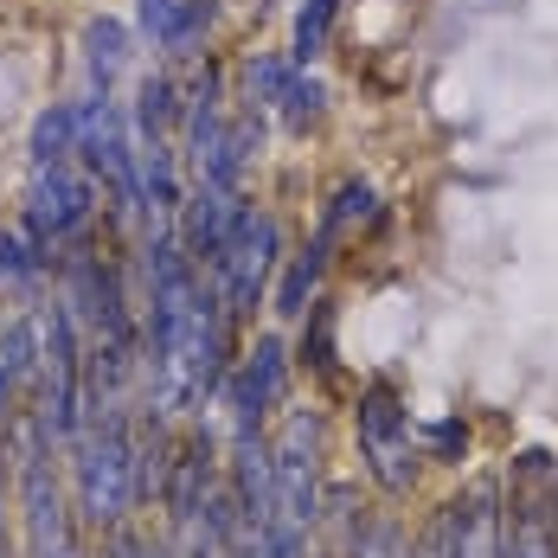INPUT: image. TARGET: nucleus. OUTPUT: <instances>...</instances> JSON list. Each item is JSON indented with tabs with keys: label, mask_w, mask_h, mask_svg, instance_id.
<instances>
[{
	"label": "nucleus",
	"mask_w": 558,
	"mask_h": 558,
	"mask_svg": "<svg viewBox=\"0 0 558 558\" xmlns=\"http://www.w3.org/2000/svg\"><path fill=\"white\" fill-rule=\"evenodd\" d=\"M0 456L13 462V501H20V558H90L84 553V520L71 507L58 449L46 444V430L13 411L0 424Z\"/></svg>",
	"instance_id": "f257e3e1"
},
{
	"label": "nucleus",
	"mask_w": 558,
	"mask_h": 558,
	"mask_svg": "<svg viewBox=\"0 0 558 558\" xmlns=\"http://www.w3.org/2000/svg\"><path fill=\"white\" fill-rule=\"evenodd\" d=\"M129 424L135 411H104L90 417L71 444H64V488H71V507L90 533H110V526H129L135 513V444H129Z\"/></svg>",
	"instance_id": "f03ea898"
},
{
	"label": "nucleus",
	"mask_w": 558,
	"mask_h": 558,
	"mask_svg": "<svg viewBox=\"0 0 558 558\" xmlns=\"http://www.w3.org/2000/svg\"><path fill=\"white\" fill-rule=\"evenodd\" d=\"M322 469H328L322 411H308V404L282 411L277 437H270V488H277V526L270 533H295V539L322 533V488H328Z\"/></svg>",
	"instance_id": "7ed1b4c3"
},
{
	"label": "nucleus",
	"mask_w": 558,
	"mask_h": 558,
	"mask_svg": "<svg viewBox=\"0 0 558 558\" xmlns=\"http://www.w3.org/2000/svg\"><path fill=\"white\" fill-rule=\"evenodd\" d=\"M353 437H360V462H366L373 488L391 495V501H404V495L417 488L424 456H417V424H411V411H404V398H398L391 379H373V386L360 391V404H353Z\"/></svg>",
	"instance_id": "20e7f679"
},
{
	"label": "nucleus",
	"mask_w": 558,
	"mask_h": 558,
	"mask_svg": "<svg viewBox=\"0 0 558 558\" xmlns=\"http://www.w3.org/2000/svg\"><path fill=\"white\" fill-rule=\"evenodd\" d=\"M277 264H282V225L270 219V213H244V225H238L231 244H225V257L206 270V277L219 282L231 322H251V315L264 308Z\"/></svg>",
	"instance_id": "39448f33"
},
{
	"label": "nucleus",
	"mask_w": 558,
	"mask_h": 558,
	"mask_svg": "<svg viewBox=\"0 0 558 558\" xmlns=\"http://www.w3.org/2000/svg\"><path fill=\"white\" fill-rule=\"evenodd\" d=\"M97 180L77 168V161H52V168H33V186H26V231L33 238H46V244H64V238H77V231H90L97 219Z\"/></svg>",
	"instance_id": "423d86ee"
},
{
	"label": "nucleus",
	"mask_w": 558,
	"mask_h": 558,
	"mask_svg": "<svg viewBox=\"0 0 558 558\" xmlns=\"http://www.w3.org/2000/svg\"><path fill=\"white\" fill-rule=\"evenodd\" d=\"M282 386H289V347H282V335H257L225 366V386H219L231 430H264V417L282 404Z\"/></svg>",
	"instance_id": "0eeeda50"
},
{
	"label": "nucleus",
	"mask_w": 558,
	"mask_h": 558,
	"mask_svg": "<svg viewBox=\"0 0 558 558\" xmlns=\"http://www.w3.org/2000/svg\"><path fill=\"white\" fill-rule=\"evenodd\" d=\"M225 482L219 469V444H213V430L206 424H193L168 456V482H161V513H168V539H180L193 520H199V507L206 495Z\"/></svg>",
	"instance_id": "6e6552de"
},
{
	"label": "nucleus",
	"mask_w": 558,
	"mask_h": 558,
	"mask_svg": "<svg viewBox=\"0 0 558 558\" xmlns=\"http://www.w3.org/2000/svg\"><path fill=\"white\" fill-rule=\"evenodd\" d=\"M244 213H251V206H244L238 193L193 180L186 199L173 206V238H180V251H186L199 270H213V264L225 257V244H231V231L244 225Z\"/></svg>",
	"instance_id": "1a4fd4ad"
},
{
	"label": "nucleus",
	"mask_w": 558,
	"mask_h": 558,
	"mask_svg": "<svg viewBox=\"0 0 558 558\" xmlns=\"http://www.w3.org/2000/svg\"><path fill=\"white\" fill-rule=\"evenodd\" d=\"M444 520H449V558H501L507 488L495 475H482L456 501H444Z\"/></svg>",
	"instance_id": "9d476101"
},
{
	"label": "nucleus",
	"mask_w": 558,
	"mask_h": 558,
	"mask_svg": "<svg viewBox=\"0 0 558 558\" xmlns=\"http://www.w3.org/2000/svg\"><path fill=\"white\" fill-rule=\"evenodd\" d=\"M546 475H526L507 501V526H501V558H558V507L546 495Z\"/></svg>",
	"instance_id": "9b49d317"
},
{
	"label": "nucleus",
	"mask_w": 558,
	"mask_h": 558,
	"mask_svg": "<svg viewBox=\"0 0 558 558\" xmlns=\"http://www.w3.org/2000/svg\"><path fill=\"white\" fill-rule=\"evenodd\" d=\"M135 26L168 58H199V39L213 26V0H135Z\"/></svg>",
	"instance_id": "f8f14e48"
},
{
	"label": "nucleus",
	"mask_w": 558,
	"mask_h": 558,
	"mask_svg": "<svg viewBox=\"0 0 558 558\" xmlns=\"http://www.w3.org/2000/svg\"><path fill=\"white\" fill-rule=\"evenodd\" d=\"M52 277V244L33 238L26 225L0 231V302H33Z\"/></svg>",
	"instance_id": "ddd939ff"
},
{
	"label": "nucleus",
	"mask_w": 558,
	"mask_h": 558,
	"mask_svg": "<svg viewBox=\"0 0 558 558\" xmlns=\"http://www.w3.org/2000/svg\"><path fill=\"white\" fill-rule=\"evenodd\" d=\"M328 238H315V244H302L289 264H282V277H277V295H270V315L277 322H302L315 302H322V277H328Z\"/></svg>",
	"instance_id": "4468645a"
},
{
	"label": "nucleus",
	"mask_w": 558,
	"mask_h": 558,
	"mask_svg": "<svg viewBox=\"0 0 558 558\" xmlns=\"http://www.w3.org/2000/svg\"><path fill=\"white\" fill-rule=\"evenodd\" d=\"M129 129H135V142H168L173 129H180V84H173L168 71H148V77L135 84Z\"/></svg>",
	"instance_id": "2eb2a0df"
},
{
	"label": "nucleus",
	"mask_w": 558,
	"mask_h": 558,
	"mask_svg": "<svg viewBox=\"0 0 558 558\" xmlns=\"http://www.w3.org/2000/svg\"><path fill=\"white\" fill-rule=\"evenodd\" d=\"M122 64H129V26H122V20H90V26H84V77H90V90L110 97V84L122 77Z\"/></svg>",
	"instance_id": "dca6fc26"
},
{
	"label": "nucleus",
	"mask_w": 558,
	"mask_h": 558,
	"mask_svg": "<svg viewBox=\"0 0 558 558\" xmlns=\"http://www.w3.org/2000/svg\"><path fill=\"white\" fill-rule=\"evenodd\" d=\"M26 155H33V168L71 161V155H77V104H52V110H39V122H33V142H26Z\"/></svg>",
	"instance_id": "f3484780"
},
{
	"label": "nucleus",
	"mask_w": 558,
	"mask_h": 558,
	"mask_svg": "<svg viewBox=\"0 0 558 558\" xmlns=\"http://www.w3.org/2000/svg\"><path fill=\"white\" fill-rule=\"evenodd\" d=\"M373 213H379V193L366 186V180H340L335 199H328V213H322V231L315 238H347V231H360V225H373Z\"/></svg>",
	"instance_id": "a211bd4d"
},
{
	"label": "nucleus",
	"mask_w": 558,
	"mask_h": 558,
	"mask_svg": "<svg viewBox=\"0 0 558 558\" xmlns=\"http://www.w3.org/2000/svg\"><path fill=\"white\" fill-rule=\"evenodd\" d=\"M238 77H244V104H251V110H277L282 84L295 77V58L289 52H251Z\"/></svg>",
	"instance_id": "6ab92c4d"
},
{
	"label": "nucleus",
	"mask_w": 558,
	"mask_h": 558,
	"mask_svg": "<svg viewBox=\"0 0 558 558\" xmlns=\"http://www.w3.org/2000/svg\"><path fill=\"white\" fill-rule=\"evenodd\" d=\"M335 13H340V0H302L295 7V39H289V58L308 71L315 58L328 52V33H335Z\"/></svg>",
	"instance_id": "aec40b11"
},
{
	"label": "nucleus",
	"mask_w": 558,
	"mask_h": 558,
	"mask_svg": "<svg viewBox=\"0 0 558 558\" xmlns=\"http://www.w3.org/2000/svg\"><path fill=\"white\" fill-rule=\"evenodd\" d=\"M322 110H328V90H322V77H308V71L295 64V77L282 84V97H277V116L289 122V129H308Z\"/></svg>",
	"instance_id": "412c9836"
},
{
	"label": "nucleus",
	"mask_w": 558,
	"mask_h": 558,
	"mask_svg": "<svg viewBox=\"0 0 558 558\" xmlns=\"http://www.w3.org/2000/svg\"><path fill=\"white\" fill-rule=\"evenodd\" d=\"M97 558H173V546H155V539H148V533H135V526H110Z\"/></svg>",
	"instance_id": "4be33fe9"
},
{
	"label": "nucleus",
	"mask_w": 558,
	"mask_h": 558,
	"mask_svg": "<svg viewBox=\"0 0 558 558\" xmlns=\"http://www.w3.org/2000/svg\"><path fill=\"white\" fill-rule=\"evenodd\" d=\"M404 558H449V520H444V507L424 520V533L411 539V553H404Z\"/></svg>",
	"instance_id": "5701e85b"
},
{
	"label": "nucleus",
	"mask_w": 558,
	"mask_h": 558,
	"mask_svg": "<svg viewBox=\"0 0 558 558\" xmlns=\"http://www.w3.org/2000/svg\"><path fill=\"white\" fill-rule=\"evenodd\" d=\"M424 437H430V449H444V456H456V449H469V430H462L456 417H449V424H430Z\"/></svg>",
	"instance_id": "b1692460"
},
{
	"label": "nucleus",
	"mask_w": 558,
	"mask_h": 558,
	"mask_svg": "<svg viewBox=\"0 0 558 558\" xmlns=\"http://www.w3.org/2000/svg\"><path fill=\"white\" fill-rule=\"evenodd\" d=\"M13 417V379H7V347H0V424Z\"/></svg>",
	"instance_id": "393cba45"
},
{
	"label": "nucleus",
	"mask_w": 558,
	"mask_h": 558,
	"mask_svg": "<svg viewBox=\"0 0 558 558\" xmlns=\"http://www.w3.org/2000/svg\"><path fill=\"white\" fill-rule=\"evenodd\" d=\"M0 558H20L13 553V539H7V495H0Z\"/></svg>",
	"instance_id": "a878e982"
},
{
	"label": "nucleus",
	"mask_w": 558,
	"mask_h": 558,
	"mask_svg": "<svg viewBox=\"0 0 558 558\" xmlns=\"http://www.w3.org/2000/svg\"><path fill=\"white\" fill-rule=\"evenodd\" d=\"M546 495H553V507H558V469H553V482H546Z\"/></svg>",
	"instance_id": "bb28decb"
}]
</instances>
